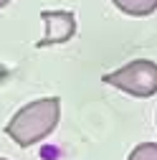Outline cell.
<instances>
[{
    "mask_svg": "<svg viewBox=\"0 0 157 160\" xmlns=\"http://www.w3.org/2000/svg\"><path fill=\"white\" fill-rule=\"evenodd\" d=\"M58 119H61V99L43 97L18 109L10 117V122L5 125V135L15 145L31 148V145H38L41 140H46L56 130Z\"/></svg>",
    "mask_w": 157,
    "mask_h": 160,
    "instance_id": "cell-1",
    "label": "cell"
},
{
    "mask_svg": "<svg viewBox=\"0 0 157 160\" xmlns=\"http://www.w3.org/2000/svg\"><path fill=\"white\" fill-rule=\"evenodd\" d=\"M104 84L132 94L137 99H147L157 94V64L150 58H134V61L119 66L112 74H104Z\"/></svg>",
    "mask_w": 157,
    "mask_h": 160,
    "instance_id": "cell-2",
    "label": "cell"
},
{
    "mask_svg": "<svg viewBox=\"0 0 157 160\" xmlns=\"http://www.w3.org/2000/svg\"><path fill=\"white\" fill-rule=\"evenodd\" d=\"M41 21H43L46 33L36 43V48L58 46L76 36V13L74 10H41Z\"/></svg>",
    "mask_w": 157,
    "mask_h": 160,
    "instance_id": "cell-3",
    "label": "cell"
},
{
    "mask_svg": "<svg viewBox=\"0 0 157 160\" xmlns=\"http://www.w3.org/2000/svg\"><path fill=\"white\" fill-rule=\"evenodd\" d=\"M117 10L132 18H147L157 10V0H112Z\"/></svg>",
    "mask_w": 157,
    "mask_h": 160,
    "instance_id": "cell-4",
    "label": "cell"
},
{
    "mask_svg": "<svg viewBox=\"0 0 157 160\" xmlns=\"http://www.w3.org/2000/svg\"><path fill=\"white\" fill-rule=\"evenodd\" d=\"M127 160H157V142H140Z\"/></svg>",
    "mask_w": 157,
    "mask_h": 160,
    "instance_id": "cell-5",
    "label": "cell"
},
{
    "mask_svg": "<svg viewBox=\"0 0 157 160\" xmlns=\"http://www.w3.org/2000/svg\"><path fill=\"white\" fill-rule=\"evenodd\" d=\"M8 3H10V0H0V8H5Z\"/></svg>",
    "mask_w": 157,
    "mask_h": 160,
    "instance_id": "cell-6",
    "label": "cell"
},
{
    "mask_svg": "<svg viewBox=\"0 0 157 160\" xmlns=\"http://www.w3.org/2000/svg\"><path fill=\"white\" fill-rule=\"evenodd\" d=\"M0 160H8V158H0Z\"/></svg>",
    "mask_w": 157,
    "mask_h": 160,
    "instance_id": "cell-7",
    "label": "cell"
}]
</instances>
